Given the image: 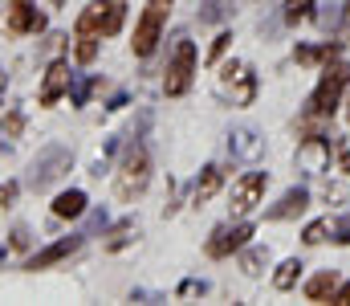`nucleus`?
<instances>
[{
	"instance_id": "obj_35",
	"label": "nucleus",
	"mask_w": 350,
	"mask_h": 306,
	"mask_svg": "<svg viewBox=\"0 0 350 306\" xmlns=\"http://www.w3.org/2000/svg\"><path fill=\"white\" fill-rule=\"evenodd\" d=\"M334 303H338V306H350V282H347V286H338V294H334Z\"/></svg>"
},
{
	"instance_id": "obj_3",
	"label": "nucleus",
	"mask_w": 350,
	"mask_h": 306,
	"mask_svg": "<svg viewBox=\"0 0 350 306\" xmlns=\"http://www.w3.org/2000/svg\"><path fill=\"white\" fill-rule=\"evenodd\" d=\"M70 164H74V151H70L66 143H49V147L37 151V160L29 164V188H33V192L53 188V184L70 172Z\"/></svg>"
},
{
	"instance_id": "obj_7",
	"label": "nucleus",
	"mask_w": 350,
	"mask_h": 306,
	"mask_svg": "<svg viewBox=\"0 0 350 306\" xmlns=\"http://www.w3.org/2000/svg\"><path fill=\"white\" fill-rule=\"evenodd\" d=\"M297 168H301L306 176H318V172H326V168H330V139H322V135H310V139L297 147Z\"/></svg>"
},
{
	"instance_id": "obj_1",
	"label": "nucleus",
	"mask_w": 350,
	"mask_h": 306,
	"mask_svg": "<svg viewBox=\"0 0 350 306\" xmlns=\"http://www.w3.org/2000/svg\"><path fill=\"white\" fill-rule=\"evenodd\" d=\"M147 184H151V155H147L143 143H131L126 155H122V164H118L114 192H118V201H139L147 192Z\"/></svg>"
},
{
	"instance_id": "obj_38",
	"label": "nucleus",
	"mask_w": 350,
	"mask_h": 306,
	"mask_svg": "<svg viewBox=\"0 0 350 306\" xmlns=\"http://www.w3.org/2000/svg\"><path fill=\"white\" fill-rule=\"evenodd\" d=\"M4 86H8V74L0 70V99H4Z\"/></svg>"
},
{
	"instance_id": "obj_9",
	"label": "nucleus",
	"mask_w": 350,
	"mask_h": 306,
	"mask_svg": "<svg viewBox=\"0 0 350 306\" xmlns=\"http://www.w3.org/2000/svg\"><path fill=\"white\" fill-rule=\"evenodd\" d=\"M82 241H86V233H74V237H62V241H53V245H45L41 253H33V257L25 262V270H45V266H57V262H66L70 253H78V249H82Z\"/></svg>"
},
{
	"instance_id": "obj_8",
	"label": "nucleus",
	"mask_w": 350,
	"mask_h": 306,
	"mask_svg": "<svg viewBox=\"0 0 350 306\" xmlns=\"http://www.w3.org/2000/svg\"><path fill=\"white\" fill-rule=\"evenodd\" d=\"M249 237H253V225H232V229H216L212 237H208V257H228L232 249H245L249 245Z\"/></svg>"
},
{
	"instance_id": "obj_32",
	"label": "nucleus",
	"mask_w": 350,
	"mask_h": 306,
	"mask_svg": "<svg viewBox=\"0 0 350 306\" xmlns=\"http://www.w3.org/2000/svg\"><path fill=\"white\" fill-rule=\"evenodd\" d=\"M90 90H94V82H78V86H74V106H82V102L90 99Z\"/></svg>"
},
{
	"instance_id": "obj_31",
	"label": "nucleus",
	"mask_w": 350,
	"mask_h": 306,
	"mask_svg": "<svg viewBox=\"0 0 350 306\" xmlns=\"http://www.w3.org/2000/svg\"><path fill=\"white\" fill-rule=\"evenodd\" d=\"M29 241H33V237H29V229H25V225H16V229H12V249H29Z\"/></svg>"
},
{
	"instance_id": "obj_33",
	"label": "nucleus",
	"mask_w": 350,
	"mask_h": 306,
	"mask_svg": "<svg viewBox=\"0 0 350 306\" xmlns=\"http://www.w3.org/2000/svg\"><path fill=\"white\" fill-rule=\"evenodd\" d=\"M16 192H21L16 184H4V188H0V208H8V204L16 201Z\"/></svg>"
},
{
	"instance_id": "obj_30",
	"label": "nucleus",
	"mask_w": 350,
	"mask_h": 306,
	"mask_svg": "<svg viewBox=\"0 0 350 306\" xmlns=\"http://www.w3.org/2000/svg\"><path fill=\"white\" fill-rule=\"evenodd\" d=\"M318 21H322V29H334V25H338V4H326V8L318 12Z\"/></svg>"
},
{
	"instance_id": "obj_42",
	"label": "nucleus",
	"mask_w": 350,
	"mask_h": 306,
	"mask_svg": "<svg viewBox=\"0 0 350 306\" xmlns=\"http://www.w3.org/2000/svg\"><path fill=\"white\" fill-rule=\"evenodd\" d=\"M0 257H4V249H0Z\"/></svg>"
},
{
	"instance_id": "obj_17",
	"label": "nucleus",
	"mask_w": 350,
	"mask_h": 306,
	"mask_svg": "<svg viewBox=\"0 0 350 306\" xmlns=\"http://www.w3.org/2000/svg\"><path fill=\"white\" fill-rule=\"evenodd\" d=\"M338 294V274L334 270H322V274H314L310 282H306V298L310 303H326V298H334Z\"/></svg>"
},
{
	"instance_id": "obj_20",
	"label": "nucleus",
	"mask_w": 350,
	"mask_h": 306,
	"mask_svg": "<svg viewBox=\"0 0 350 306\" xmlns=\"http://www.w3.org/2000/svg\"><path fill=\"white\" fill-rule=\"evenodd\" d=\"M301 270H306V266H301L297 257L281 262V266H277V274H273V286H277V290H293V286H297V278H301Z\"/></svg>"
},
{
	"instance_id": "obj_37",
	"label": "nucleus",
	"mask_w": 350,
	"mask_h": 306,
	"mask_svg": "<svg viewBox=\"0 0 350 306\" xmlns=\"http://www.w3.org/2000/svg\"><path fill=\"white\" fill-rule=\"evenodd\" d=\"M342 37H350V0L342 4Z\"/></svg>"
},
{
	"instance_id": "obj_21",
	"label": "nucleus",
	"mask_w": 350,
	"mask_h": 306,
	"mask_svg": "<svg viewBox=\"0 0 350 306\" xmlns=\"http://www.w3.org/2000/svg\"><path fill=\"white\" fill-rule=\"evenodd\" d=\"M21 131H25V114H21V110H8V114H4V123H0V147L16 143V139H21Z\"/></svg>"
},
{
	"instance_id": "obj_22",
	"label": "nucleus",
	"mask_w": 350,
	"mask_h": 306,
	"mask_svg": "<svg viewBox=\"0 0 350 306\" xmlns=\"http://www.w3.org/2000/svg\"><path fill=\"white\" fill-rule=\"evenodd\" d=\"M293 58H297L301 66H310V62H330V58H338V45H334V41H330V45H318V49H314V45H301Z\"/></svg>"
},
{
	"instance_id": "obj_11",
	"label": "nucleus",
	"mask_w": 350,
	"mask_h": 306,
	"mask_svg": "<svg viewBox=\"0 0 350 306\" xmlns=\"http://www.w3.org/2000/svg\"><path fill=\"white\" fill-rule=\"evenodd\" d=\"M45 16L33 8V0H8V33H41Z\"/></svg>"
},
{
	"instance_id": "obj_18",
	"label": "nucleus",
	"mask_w": 350,
	"mask_h": 306,
	"mask_svg": "<svg viewBox=\"0 0 350 306\" xmlns=\"http://www.w3.org/2000/svg\"><path fill=\"white\" fill-rule=\"evenodd\" d=\"M232 12H237V0H204L200 12H196V21L200 25H224Z\"/></svg>"
},
{
	"instance_id": "obj_19",
	"label": "nucleus",
	"mask_w": 350,
	"mask_h": 306,
	"mask_svg": "<svg viewBox=\"0 0 350 306\" xmlns=\"http://www.w3.org/2000/svg\"><path fill=\"white\" fill-rule=\"evenodd\" d=\"M82 212H86V192H78V188H70L53 201V216H62V220H74Z\"/></svg>"
},
{
	"instance_id": "obj_24",
	"label": "nucleus",
	"mask_w": 350,
	"mask_h": 306,
	"mask_svg": "<svg viewBox=\"0 0 350 306\" xmlns=\"http://www.w3.org/2000/svg\"><path fill=\"white\" fill-rule=\"evenodd\" d=\"M98 41H102L98 33H82V29H78V45H74V58H78L82 66H90V62L98 58Z\"/></svg>"
},
{
	"instance_id": "obj_13",
	"label": "nucleus",
	"mask_w": 350,
	"mask_h": 306,
	"mask_svg": "<svg viewBox=\"0 0 350 306\" xmlns=\"http://www.w3.org/2000/svg\"><path fill=\"white\" fill-rule=\"evenodd\" d=\"M261 151H265V139L253 131V127H237V131L228 135V155H232V160H241V164H253Z\"/></svg>"
},
{
	"instance_id": "obj_41",
	"label": "nucleus",
	"mask_w": 350,
	"mask_h": 306,
	"mask_svg": "<svg viewBox=\"0 0 350 306\" xmlns=\"http://www.w3.org/2000/svg\"><path fill=\"white\" fill-rule=\"evenodd\" d=\"M347 118H350V99H347Z\"/></svg>"
},
{
	"instance_id": "obj_15",
	"label": "nucleus",
	"mask_w": 350,
	"mask_h": 306,
	"mask_svg": "<svg viewBox=\"0 0 350 306\" xmlns=\"http://www.w3.org/2000/svg\"><path fill=\"white\" fill-rule=\"evenodd\" d=\"M237 82V90H232V102H253V74H249V66H241V62H232V66H224V86H232Z\"/></svg>"
},
{
	"instance_id": "obj_23",
	"label": "nucleus",
	"mask_w": 350,
	"mask_h": 306,
	"mask_svg": "<svg viewBox=\"0 0 350 306\" xmlns=\"http://www.w3.org/2000/svg\"><path fill=\"white\" fill-rule=\"evenodd\" d=\"M135 237H139V225H135V220H122V225H114V233L106 237V249L114 253V249H122V245H131Z\"/></svg>"
},
{
	"instance_id": "obj_34",
	"label": "nucleus",
	"mask_w": 350,
	"mask_h": 306,
	"mask_svg": "<svg viewBox=\"0 0 350 306\" xmlns=\"http://www.w3.org/2000/svg\"><path fill=\"white\" fill-rule=\"evenodd\" d=\"M179 294H208V282H183Z\"/></svg>"
},
{
	"instance_id": "obj_14",
	"label": "nucleus",
	"mask_w": 350,
	"mask_h": 306,
	"mask_svg": "<svg viewBox=\"0 0 350 306\" xmlns=\"http://www.w3.org/2000/svg\"><path fill=\"white\" fill-rule=\"evenodd\" d=\"M306 208H310V188H301V184H297V188H289L281 201L273 204L265 216H269V220H289V216H301Z\"/></svg>"
},
{
	"instance_id": "obj_26",
	"label": "nucleus",
	"mask_w": 350,
	"mask_h": 306,
	"mask_svg": "<svg viewBox=\"0 0 350 306\" xmlns=\"http://www.w3.org/2000/svg\"><path fill=\"white\" fill-rule=\"evenodd\" d=\"M326 233H330V225H326V220H310V225H306V233H301V241H306V245H322V241H326Z\"/></svg>"
},
{
	"instance_id": "obj_27",
	"label": "nucleus",
	"mask_w": 350,
	"mask_h": 306,
	"mask_svg": "<svg viewBox=\"0 0 350 306\" xmlns=\"http://www.w3.org/2000/svg\"><path fill=\"white\" fill-rule=\"evenodd\" d=\"M228 45H232V33H220V37L212 41V49H208V66H216V62L228 53Z\"/></svg>"
},
{
	"instance_id": "obj_16",
	"label": "nucleus",
	"mask_w": 350,
	"mask_h": 306,
	"mask_svg": "<svg viewBox=\"0 0 350 306\" xmlns=\"http://www.w3.org/2000/svg\"><path fill=\"white\" fill-rule=\"evenodd\" d=\"M220 184H224V172L216 168V164H208L204 172H200V180H196V188H191V201L196 204H208L216 192H220Z\"/></svg>"
},
{
	"instance_id": "obj_28",
	"label": "nucleus",
	"mask_w": 350,
	"mask_h": 306,
	"mask_svg": "<svg viewBox=\"0 0 350 306\" xmlns=\"http://www.w3.org/2000/svg\"><path fill=\"white\" fill-rule=\"evenodd\" d=\"M310 4H314V0H285V21H289V25H297V21L310 12Z\"/></svg>"
},
{
	"instance_id": "obj_6",
	"label": "nucleus",
	"mask_w": 350,
	"mask_h": 306,
	"mask_svg": "<svg viewBox=\"0 0 350 306\" xmlns=\"http://www.w3.org/2000/svg\"><path fill=\"white\" fill-rule=\"evenodd\" d=\"M163 21H167V4H155V8H147L143 16H139V25H135V58H151L155 53V45H159V37H163Z\"/></svg>"
},
{
	"instance_id": "obj_4",
	"label": "nucleus",
	"mask_w": 350,
	"mask_h": 306,
	"mask_svg": "<svg viewBox=\"0 0 350 306\" xmlns=\"http://www.w3.org/2000/svg\"><path fill=\"white\" fill-rule=\"evenodd\" d=\"M191 78H196V45L187 37H179L167 58V70H163V94L167 99H179L191 90Z\"/></svg>"
},
{
	"instance_id": "obj_39",
	"label": "nucleus",
	"mask_w": 350,
	"mask_h": 306,
	"mask_svg": "<svg viewBox=\"0 0 350 306\" xmlns=\"http://www.w3.org/2000/svg\"><path fill=\"white\" fill-rule=\"evenodd\" d=\"M49 4H53V8H62V4H66V0H49Z\"/></svg>"
},
{
	"instance_id": "obj_5",
	"label": "nucleus",
	"mask_w": 350,
	"mask_h": 306,
	"mask_svg": "<svg viewBox=\"0 0 350 306\" xmlns=\"http://www.w3.org/2000/svg\"><path fill=\"white\" fill-rule=\"evenodd\" d=\"M126 21V0H94L86 12L78 16L82 33H98V37H114Z\"/></svg>"
},
{
	"instance_id": "obj_12",
	"label": "nucleus",
	"mask_w": 350,
	"mask_h": 306,
	"mask_svg": "<svg viewBox=\"0 0 350 306\" xmlns=\"http://www.w3.org/2000/svg\"><path fill=\"white\" fill-rule=\"evenodd\" d=\"M70 82H74V74H70V62H53L49 70H45V82H41V106H57V99L70 90Z\"/></svg>"
},
{
	"instance_id": "obj_10",
	"label": "nucleus",
	"mask_w": 350,
	"mask_h": 306,
	"mask_svg": "<svg viewBox=\"0 0 350 306\" xmlns=\"http://www.w3.org/2000/svg\"><path fill=\"white\" fill-rule=\"evenodd\" d=\"M265 184H269V176L265 172H249V176H241L237 184H232V208L245 216V212H253L257 208V201H261Z\"/></svg>"
},
{
	"instance_id": "obj_36",
	"label": "nucleus",
	"mask_w": 350,
	"mask_h": 306,
	"mask_svg": "<svg viewBox=\"0 0 350 306\" xmlns=\"http://www.w3.org/2000/svg\"><path fill=\"white\" fill-rule=\"evenodd\" d=\"M338 172H347V176H350V147H347V151H338Z\"/></svg>"
},
{
	"instance_id": "obj_25",
	"label": "nucleus",
	"mask_w": 350,
	"mask_h": 306,
	"mask_svg": "<svg viewBox=\"0 0 350 306\" xmlns=\"http://www.w3.org/2000/svg\"><path fill=\"white\" fill-rule=\"evenodd\" d=\"M265 266H269V249H261V245H253V249H245V253H241V270H245V274H253V278H257Z\"/></svg>"
},
{
	"instance_id": "obj_40",
	"label": "nucleus",
	"mask_w": 350,
	"mask_h": 306,
	"mask_svg": "<svg viewBox=\"0 0 350 306\" xmlns=\"http://www.w3.org/2000/svg\"><path fill=\"white\" fill-rule=\"evenodd\" d=\"M151 4H172V0H151Z\"/></svg>"
},
{
	"instance_id": "obj_29",
	"label": "nucleus",
	"mask_w": 350,
	"mask_h": 306,
	"mask_svg": "<svg viewBox=\"0 0 350 306\" xmlns=\"http://www.w3.org/2000/svg\"><path fill=\"white\" fill-rule=\"evenodd\" d=\"M334 241H338V245H350V212L338 216V225H334Z\"/></svg>"
},
{
	"instance_id": "obj_2",
	"label": "nucleus",
	"mask_w": 350,
	"mask_h": 306,
	"mask_svg": "<svg viewBox=\"0 0 350 306\" xmlns=\"http://www.w3.org/2000/svg\"><path fill=\"white\" fill-rule=\"evenodd\" d=\"M347 82H350V66H347V62L326 66L322 82L314 86V94H310V102H306V114H310V118H326V114H334V110H338V102H342Z\"/></svg>"
}]
</instances>
